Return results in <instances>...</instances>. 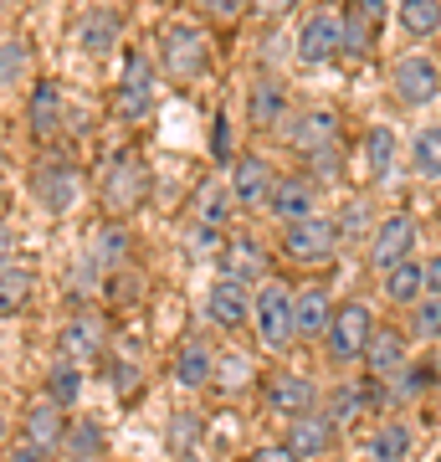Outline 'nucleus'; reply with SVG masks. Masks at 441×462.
<instances>
[{
  "mask_svg": "<svg viewBox=\"0 0 441 462\" xmlns=\"http://www.w3.org/2000/svg\"><path fill=\"white\" fill-rule=\"evenodd\" d=\"M154 62L170 83H200L216 62L211 32L200 21H164L154 32Z\"/></svg>",
  "mask_w": 441,
  "mask_h": 462,
  "instance_id": "nucleus-1",
  "label": "nucleus"
},
{
  "mask_svg": "<svg viewBox=\"0 0 441 462\" xmlns=\"http://www.w3.org/2000/svg\"><path fill=\"white\" fill-rule=\"evenodd\" d=\"M293 303H298V288H288L278 273L252 293V334H257L262 349L282 355V349L298 339V334H293Z\"/></svg>",
  "mask_w": 441,
  "mask_h": 462,
  "instance_id": "nucleus-2",
  "label": "nucleus"
},
{
  "mask_svg": "<svg viewBox=\"0 0 441 462\" xmlns=\"http://www.w3.org/2000/svg\"><path fill=\"white\" fill-rule=\"evenodd\" d=\"M149 200V165L139 154H114L108 165H103V180H98V206L108 221H129L139 206Z\"/></svg>",
  "mask_w": 441,
  "mask_h": 462,
  "instance_id": "nucleus-3",
  "label": "nucleus"
},
{
  "mask_svg": "<svg viewBox=\"0 0 441 462\" xmlns=\"http://www.w3.org/2000/svg\"><path fill=\"white\" fill-rule=\"evenodd\" d=\"M370 334H375V314H370V303H364V298H344L339 309H334L328 334H324L328 365H360Z\"/></svg>",
  "mask_w": 441,
  "mask_h": 462,
  "instance_id": "nucleus-4",
  "label": "nucleus"
},
{
  "mask_svg": "<svg viewBox=\"0 0 441 462\" xmlns=\"http://www.w3.org/2000/svg\"><path fill=\"white\" fill-rule=\"evenodd\" d=\"M416 242H421V221L410 211H390L380 216L375 236L364 242V263H370V273H390V267L416 257Z\"/></svg>",
  "mask_w": 441,
  "mask_h": 462,
  "instance_id": "nucleus-5",
  "label": "nucleus"
},
{
  "mask_svg": "<svg viewBox=\"0 0 441 462\" xmlns=\"http://www.w3.org/2000/svg\"><path fill=\"white\" fill-rule=\"evenodd\" d=\"M278 252L293 267H324V263H334V252H339V226H334V216L318 211V216H308V221L282 226Z\"/></svg>",
  "mask_w": 441,
  "mask_h": 462,
  "instance_id": "nucleus-6",
  "label": "nucleus"
},
{
  "mask_svg": "<svg viewBox=\"0 0 441 462\" xmlns=\"http://www.w3.org/2000/svg\"><path fill=\"white\" fill-rule=\"evenodd\" d=\"M390 93H395V103H406V108H426V103H436L441 98V62H436V57H426V51H406V57H395Z\"/></svg>",
  "mask_w": 441,
  "mask_h": 462,
  "instance_id": "nucleus-7",
  "label": "nucleus"
},
{
  "mask_svg": "<svg viewBox=\"0 0 441 462\" xmlns=\"http://www.w3.org/2000/svg\"><path fill=\"white\" fill-rule=\"evenodd\" d=\"M262 406L272 416H282V421H298V416L318 411V385H313L303 370H272L267 375V385H262Z\"/></svg>",
  "mask_w": 441,
  "mask_h": 462,
  "instance_id": "nucleus-8",
  "label": "nucleus"
},
{
  "mask_svg": "<svg viewBox=\"0 0 441 462\" xmlns=\"http://www.w3.org/2000/svg\"><path fill=\"white\" fill-rule=\"evenodd\" d=\"M344 57V11L339 5H318L303 26H298V62H334Z\"/></svg>",
  "mask_w": 441,
  "mask_h": 462,
  "instance_id": "nucleus-9",
  "label": "nucleus"
},
{
  "mask_svg": "<svg viewBox=\"0 0 441 462\" xmlns=\"http://www.w3.org/2000/svg\"><path fill=\"white\" fill-rule=\"evenodd\" d=\"M114 114L124 124H144L154 114V67L144 51H129V62H124V78L114 88Z\"/></svg>",
  "mask_w": 441,
  "mask_h": 462,
  "instance_id": "nucleus-10",
  "label": "nucleus"
},
{
  "mask_svg": "<svg viewBox=\"0 0 441 462\" xmlns=\"http://www.w3.org/2000/svg\"><path fill=\"white\" fill-rule=\"evenodd\" d=\"M103 355H108V324H103L98 314H72L67 319L62 334H57V360L87 370V365H98Z\"/></svg>",
  "mask_w": 441,
  "mask_h": 462,
  "instance_id": "nucleus-11",
  "label": "nucleus"
},
{
  "mask_svg": "<svg viewBox=\"0 0 441 462\" xmlns=\"http://www.w3.org/2000/svg\"><path fill=\"white\" fill-rule=\"evenodd\" d=\"M339 421L318 406V411H308V416H298V421H288V447L298 452V462H324V457H334L339 452Z\"/></svg>",
  "mask_w": 441,
  "mask_h": 462,
  "instance_id": "nucleus-12",
  "label": "nucleus"
},
{
  "mask_svg": "<svg viewBox=\"0 0 441 462\" xmlns=\"http://www.w3.org/2000/svg\"><path fill=\"white\" fill-rule=\"evenodd\" d=\"M221 278L231 282H267L272 278V252H267V242H257V236H226V247H221Z\"/></svg>",
  "mask_w": 441,
  "mask_h": 462,
  "instance_id": "nucleus-13",
  "label": "nucleus"
},
{
  "mask_svg": "<svg viewBox=\"0 0 441 462\" xmlns=\"http://www.w3.org/2000/svg\"><path fill=\"white\" fill-rule=\"evenodd\" d=\"M406 365H410V334L406 329H390V324H375L370 345H364V375L390 385Z\"/></svg>",
  "mask_w": 441,
  "mask_h": 462,
  "instance_id": "nucleus-14",
  "label": "nucleus"
},
{
  "mask_svg": "<svg viewBox=\"0 0 441 462\" xmlns=\"http://www.w3.org/2000/svg\"><path fill=\"white\" fill-rule=\"evenodd\" d=\"M206 319H211L221 334H242L252 324V288L231 278H216L211 293H206Z\"/></svg>",
  "mask_w": 441,
  "mask_h": 462,
  "instance_id": "nucleus-15",
  "label": "nucleus"
},
{
  "mask_svg": "<svg viewBox=\"0 0 441 462\" xmlns=\"http://www.w3.org/2000/svg\"><path fill=\"white\" fill-rule=\"evenodd\" d=\"M226 185H231V200H236V206H267L272 185H278L272 160H262V154H236Z\"/></svg>",
  "mask_w": 441,
  "mask_h": 462,
  "instance_id": "nucleus-16",
  "label": "nucleus"
},
{
  "mask_svg": "<svg viewBox=\"0 0 441 462\" xmlns=\"http://www.w3.org/2000/svg\"><path fill=\"white\" fill-rule=\"evenodd\" d=\"M334 309H339V303H334V293H328L324 282H303V288H298V303H293V334L298 339H318V345H324V334H328V324H334Z\"/></svg>",
  "mask_w": 441,
  "mask_h": 462,
  "instance_id": "nucleus-17",
  "label": "nucleus"
},
{
  "mask_svg": "<svg viewBox=\"0 0 441 462\" xmlns=\"http://www.w3.org/2000/svg\"><path fill=\"white\" fill-rule=\"evenodd\" d=\"M288 114H293L288 83L282 78H252V88H246V124L252 129H282Z\"/></svg>",
  "mask_w": 441,
  "mask_h": 462,
  "instance_id": "nucleus-18",
  "label": "nucleus"
},
{
  "mask_svg": "<svg viewBox=\"0 0 441 462\" xmlns=\"http://www.w3.org/2000/svg\"><path fill=\"white\" fill-rule=\"evenodd\" d=\"M267 211L278 216L282 226L308 221V216H318V185H313L308 175H278L272 196H267Z\"/></svg>",
  "mask_w": 441,
  "mask_h": 462,
  "instance_id": "nucleus-19",
  "label": "nucleus"
},
{
  "mask_svg": "<svg viewBox=\"0 0 441 462\" xmlns=\"http://www.w3.org/2000/svg\"><path fill=\"white\" fill-rule=\"evenodd\" d=\"M36 200H41V211L47 216H67L82 200V175L72 165H62V160L41 165L36 170Z\"/></svg>",
  "mask_w": 441,
  "mask_h": 462,
  "instance_id": "nucleus-20",
  "label": "nucleus"
},
{
  "mask_svg": "<svg viewBox=\"0 0 441 462\" xmlns=\"http://www.w3.org/2000/svg\"><path fill=\"white\" fill-rule=\"evenodd\" d=\"M67 437V406H57L51 396H36L21 416V442L26 447H41V452H57Z\"/></svg>",
  "mask_w": 441,
  "mask_h": 462,
  "instance_id": "nucleus-21",
  "label": "nucleus"
},
{
  "mask_svg": "<svg viewBox=\"0 0 441 462\" xmlns=\"http://www.w3.org/2000/svg\"><path fill=\"white\" fill-rule=\"evenodd\" d=\"M339 129H344L339 108H308V114H298L293 124L282 129V139H288L293 149H303V154H313V149L339 144Z\"/></svg>",
  "mask_w": 441,
  "mask_h": 462,
  "instance_id": "nucleus-22",
  "label": "nucleus"
},
{
  "mask_svg": "<svg viewBox=\"0 0 441 462\" xmlns=\"http://www.w3.org/2000/svg\"><path fill=\"white\" fill-rule=\"evenodd\" d=\"M62 83H51V78H41V83H32V98H26V129H32L36 144H47V139H57V129H62Z\"/></svg>",
  "mask_w": 441,
  "mask_h": 462,
  "instance_id": "nucleus-23",
  "label": "nucleus"
},
{
  "mask_svg": "<svg viewBox=\"0 0 441 462\" xmlns=\"http://www.w3.org/2000/svg\"><path fill=\"white\" fill-rule=\"evenodd\" d=\"M410 447H416V427L390 416V421H375V431H364L360 452H364V462H406Z\"/></svg>",
  "mask_w": 441,
  "mask_h": 462,
  "instance_id": "nucleus-24",
  "label": "nucleus"
},
{
  "mask_svg": "<svg viewBox=\"0 0 441 462\" xmlns=\"http://www.w3.org/2000/svg\"><path fill=\"white\" fill-rule=\"evenodd\" d=\"M170 375H175V385H185V391H206L216 380V349L211 339H185L180 349H175V360H170Z\"/></svg>",
  "mask_w": 441,
  "mask_h": 462,
  "instance_id": "nucleus-25",
  "label": "nucleus"
},
{
  "mask_svg": "<svg viewBox=\"0 0 441 462\" xmlns=\"http://www.w3.org/2000/svg\"><path fill=\"white\" fill-rule=\"evenodd\" d=\"M118 36H124V21H118V11H103V5H93L87 16L72 21V42H78L87 57H103V51L118 47Z\"/></svg>",
  "mask_w": 441,
  "mask_h": 462,
  "instance_id": "nucleus-26",
  "label": "nucleus"
},
{
  "mask_svg": "<svg viewBox=\"0 0 441 462\" xmlns=\"http://www.w3.org/2000/svg\"><path fill=\"white\" fill-rule=\"evenodd\" d=\"M87 257L103 267V273H124L133 257V231L124 221H103V231L87 242Z\"/></svg>",
  "mask_w": 441,
  "mask_h": 462,
  "instance_id": "nucleus-27",
  "label": "nucleus"
},
{
  "mask_svg": "<svg viewBox=\"0 0 441 462\" xmlns=\"http://www.w3.org/2000/svg\"><path fill=\"white\" fill-rule=\"evenodd\" d=\"M380 293H385V303H395V309H416L426 298V263L421 257H410V263L390 267V273H380Z\"/></svg>",
  "mask_w": 441,
  "mask_h": 462,
  "instance_id": "nucleus-28",
  "label": "nucleus"
},
{
  "mask_svg": "<svg viewBox=\"0 0 441 462\" xmlns=\"http://www.w3.org/2000/svg\"><path fill=\"white\" fill-rule=\"evenodd\" d=\"M231 211H236V200H231V185H226V180H206V185H196V200H190V221H196V226L226 231Z\"/></svg>",
  "mask_w": 441,
  "mask_h": 462,
  "instance_id": "nucleus-29",
  "label": "nucleus"
},
{
  "mask_svg": "<svg viewBox=\"0 0 441 462\" xmlns=\"http://www.w3.org/2000/svg\"><path fill=\"white\" fill-rule=\"evenodd\" d=\"M103 452H108V437H103L98 421H87V416L67 421V437H62V457L67 462H98Z\"/></svg>",
  "mask_w": 441,
  "mask_h": 462,
  "instance_id": "nucleus-30",
  "label": "nucleus"
},
{
  "mask_svg": "<svg viewBox=\"0 0 441 462\" xmlns=\"http://www.w3.org/2000/svg\"><path fill=\"white\" fill-rule=\"evenodd\" d=\"M32 293H36V273L32 267H0V314L11 319V314H21L26 303H32Z\"/></svg>",
  "mask_w": 441,
  "mask_h": 462,
  "instance_id": "nucleus-31",
  "label": "nucleus"
},
{
  "mask_svg": "<svg viewBox=\"0 0 441 462\" xmlns=\"http://www.w3.org/2000/svg\"><path fill=\"white\" fill-rule=\"evenodd\" d=\"M410 170L421 180H441V124H426L416 139H410Z\"/></svg>",
  "mask_w": 441,
  "mask_h": 462,
  "instance_id": "nucleus-32",
  "label": "nucleus"
},
{
  "mask_svg": "<svg viewBox=\"0 0 441 462\" xmlns=\"http://www.w3.org/2000/svg\"><path fill=\"white\" fill-rule=\"evenodd\" d=\"M406 334L416 345H441V293H426L416 309H406Z\"/></svg>",
  "mask_w": 441,
  "mask_h": 462,
  "instance_id": "nucleus-33",
  "label": "nucleus"
},
{
  "mask_svg": "<svg viewBox=\"0 0 441 462\" xmlns=\"http://www.w3.org/2000/svg\"><path fill=\"white\" fill-rule=\"evenodd\" d=\"M364 170H370V180H390V170H395V134L380 124V129L364 134Z\"/></svg>",
  "mask_w": 441,
  "mask_h": 462,
  "instance_id": "nucleus-34",
  "label": "nucleus"
},
{
  "mask_svg": "<svg viewBox=\"0 0 441 462\" xmlns=\"http://www.w3.org/2000/svg\"><path fill=\"white\" fill-rule=\"evenodd\" d=\"M431 380H436V360H416V365H406V370H400V375L390 380V406H406V401L426 396V391H431Z\"/></svg>",
  "mask_w": 441,
  "mask_h": 462,
  "instance_id": "nucleus-35",
  "label": "nucleus"
},
{
  "mask_svg": "<svg viewBox=\"0 0 441 462\" xmlns=\"http://www.w3.org/2000/svg\"><path fill=\"white\" fill-rule=\"evenodd\" d=\"M32 78V42L26 36H5L0 42V88H16Z\"/></svg>",
  "mask_w": 441,
  "mask_h": 462,
  "instance_id": "nucleus-36",
  "label": "nucleus"
},
{
  "mask_svg": "<svg viewBox=\"0 0 441 462\" xmlns=\"http://www.w3.org/2000/svg\"><path fill=\"white\" fill-rule=\"evenodd\" d=\"M400 32L406 36H436L441 32V0H400Z\"/></svg>",
  "mask_w": 441,
  "mask_h": 462,
  "instance_id": "nucleus-37",
  "label": "nucleus"
},
{
  "mask_svg": "<svg viewBox=\"0 0 441 462\" xmlns=\"http://www.w3.org/2000/svg\"><path fill=\"white\" fill-rule=\"evenodd\" d=\"M380 26L370 16H360L354 5H344V57H364V51L375 47Z\"/></svg>",
  "mask_w": 441,
  "mask_h": 462,
  "instance_id": "nucleus-38",
  "label": "nucleus"
},
{
  "mask_svg": "<svg viewBox=\"0 0 441 462\" xmlns=\"http://www.w3.org/2000/svg\"><path fill=\"white\" fill-rule=\"evenodd\" d=\"M47 396L57 401V406H78V396H82V370L78 365H67V360H57L47 370Z\"/></svg>",
  "mask_w": 441,
  "mask_h": 462,
  "instance_id": "nucleus-39",
  "label": "nucleus"
},
{
  "mask_svg": "<svg viewBox=\"0 0 441 462\" xmlns=\"http://www.w3.org/2000/svg\"><path fill=\"white\" fill-rule=\"evenodd\" d=\"M303 175H308L313 185H334V180H339V175H344V154H339V144L303 154Z\"/></svg>",
  "mask_w": 441,
  "mask_h": 462,
  "instance_id": "nucleus-40",
  "label": "nucleus"
},
{
  "mask_svg": "<svg viewBox=\"0 0 441 462\" xmlns=\"http://www.w3.org/2000/svg\"><path fill=\"white\" fill-rule=\"evenodd\" d=\"M221 247H226V236H221V231L216 226H196V221H190V252H196V257H221Z\"/></svg>",
  "mask_w": 441,
  "mask_h": 462,
  "instance_id": "nucleus-41",
  "label": "nucleus"
},
{
  "mask_svg": "<svg viewBox=\"0 0 441 462\" xmlns=\"http://www.w3.org/2000/svg\"><path fill=\"white\" fill-rule=\"evenodd\" d=\"M246 462H298V452H293L288 442H262Z\"/></svg>",
  "mask_w": 441,
  "mask_h": 462,
  "instance_id": "nucleus-42",
  "label": "nucleus"
},
{
  "mask_svg": "<svg viewBox=\"0 0 441 462\" xmlns=\"http://www.w3.org/2000/svg\"><path fill=\"white\" fill-rule=\"evenodd\" d=\"M242 5L246 0H200V11H206L211 21H236L242 16Z\"/></svg>",
  "mask_w": 441,
  "mask_h": 462,
  "instance_id": "nucleus-43",
  "label": "nucleus"
},
{
  "mask_svg": "<svg viewBox=\"0 0 441 462\" xmlns=\"http://www.w3.org/2000/svg\"><path fill=\"white\" fill-rule=\"evenodd\" d=\"M114 391H118V396H129V391H139V370H133L129 360H114Z\"/></svg>",
  "mask_w": 441,
  "mask_h": 462,
  "instance_id": "nucleus-44",
  "label": "nucleus"
},
{
  "mask_svg": "<svg viewBox=\"0 0 441 462\" xmlns=\"http://www.w3.org/2000/svg\"><path fill=\"white\" fill-rule=\"evenodd\" d=\"M5 462H51V452H41V447H26V442H21V447H11V457H5Z\"/></svg>",
  "mask_w": 441,
  "mask_h": 462,
  "instance_id": "nucleus-45",
  "label": "nucleus"
},
{
  "mask_svg": "<svg viewBox=\"0 0 441 462\" xmlns=\"http://www.w3.org/2000/svg\"><path fill=\"white\" fill-rule=\"evenodd\" d=\"M344 5H354V11H360V16H370L380 26V16H385V0H344Z\"/></svg>",
  "mask_w": 441,
  "mask_h": 462,
  "instance_id": "nucleus-46",
  "label": "nucleus"
},
{
  "mask_svg": "<svg viewBox=\"0 0 441 462\" xmlns=\"http://www.w3.org/2000/svg\"><path fill=\"white\" fill-rule=\"evenodd\" d=\"M175 442H180V452H190V442H196V421H190V416L175 421Z\"/></svg>",
  "mask_w": 441,
  "mask_h": 462,
  "instance_id": "nucleus-47",
  "label": "nucleus"
},
{
  "mask_svg": "<svg viewBox=\"0 0 441 462\" xmlns=\"http://www.w3.org/2000/svg\"><path fill=\"white\" fill-rule=\"evenodd\" d=\"M426 293H441V252L426 257Z\"/></svg>",
  "mask_w": 441,
  "mask_h": 462,
  "instance_id": "nucleus-48",
  "label": "nucleus"
},
{
  "mask_svg": "<svg viewBox=\"0 0 441 462\" xmlns=\"http://www.w3.org/2000/svg\"><path fill=\"white\" fill-rule=\"evenodd\" d=\"M231 154V129H226V118H216V160H226Z\"/></svg>",
  "mask_w": 441,
  "mask_h": 462,
  "instance_id": "nucleus-49",
  "label": "nucleus"
},
{
  "mask_svg": "<svg viewBox=\"0 0 441 462\" xmlns=\"http://www.w3.org/2000/svg\"><path fill=\"white\" fill-rule=\"evenodd\" d=\"M11 247H16V231H11L5 221H0V267L11 263Z\"/></svg>",
  "mask_w": 441,
  "mask_h": 462,
  "instance_id": "nucleus-50",
  "label": "nucleus"
},
{
  "mask_svg": "<svg viewBox=\"0 0 441 462\" xmlns=\"http://www.w3.org/2000/svg\"><path fill=\"white\" fill-rule=\"evenodd\" d=\"M257 11H267V16H282V11H293L298 0H252Z\"/></svg>",
  "mask_w": 441,
  "mask_h": 462,
  "instance_id": "nucleus-51",
  "label": "nucleus"
},
{
  "mask_svg": "<svg viewBox=\"0 0 441 462\" xmlns=\"http://www.w3.org/2000/svg\"><path fill=\"white\" fill-rule=\"evenodd\" d=\"M5 175H11V160H5V149H0V196H5Z\"/></svg>",
  "mask_w": 441,
  "mask_h": 462,
  "instance_id": "nucleus-52",
  "label": "nucleus"
},
{
  "mask_svg": "<svg viewBox=\"0 0 441 462\" xmlns=\"http://www.w3.org/2000/svg\"><path fill=\"white\" fill-rule=\"evenodd\" d=\"M0 442H5V416H0Z\"/></svg>",
  "mask_w": 441,
  "mask_h": 462,
  "instance_id": "nucleus-53",
  "label": "nucleus"
},
{
  "mask_svg": "<svg viewBox=\"0 0 441 462\" xmlns=\"http://www.w3.org/2000/svg\"><path fill=\"white\" fill-rule=\"evenodd\" d=\"M328 5H334V0H328Z\"/></svg>",
  "mask_w": 441,
  "mask_h": 462,
  "instance_id": "nucleus-54",
  "label": "nucleus"
},
{
  "mask_svg": "<svg viewBox=\"0 0 441 462\" xmlns=\"http://www.w3.org/2000/svg\"><path fill=\"white\" fill-rule=\"evenodd\" d=\"M436 462H441V457H436Z\"/></svg>",
  "mask_w": 441,
  "mask_h": 462,
  "instance_id": "nucleus-55",
  "label": "nucleus"
}]
</instances>
